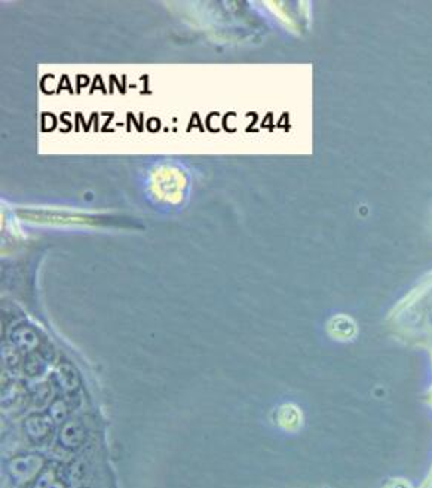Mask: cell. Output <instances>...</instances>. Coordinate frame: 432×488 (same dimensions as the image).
<instances>
[{"label":"cell","mask_w":432,"mask_h":488,"mask_svg":"<svg viewBox=\"0 0 432 488\" xmlns=\"http://www.w3.org/2000/svg\"><path fill=\"white\" fill-rule=\"evenodd\" d=\"M14 345L26 352H33L39 346V337L30 328H19L12 334Z\"/></svg>","instance_id":"obj_5"},{"label":"cell","mask_w":432,"mask_h":488,"mask_svg":"<svg viewBox=\"0 0 432 488\" xmlns=\"http://www.w3.org/2000/svg\"><path fill=\"white\" fill-rule=\"evenodd\" d=\"M69 414H70V407L66 399L63 398H57L49 405L48 410V415L51 417L55 424H63L64 422L69 420Z\"/></svg>","instance_id":"obj_7"},{"label":"cell","mask_w":432,"mask_h":488,"mask_svg":"<svg viewBox=\"0 0 432 488\" xmlns=\"http://www.w3.org/2000/svg\"><path fill=\"white\" fill-rule=\"evenodd\" d=\"M45 469V459L40 454H21L6 464V472L17 487L35 482Z\"/></svg>","instance_id":"obj_1"},{"label":"cell","mask_w":432,"mask_h":488,"mask_svg":"<svg viewBox=\"0 0 432 488\" xmlns=\"http://www.w3.org/2000/svg\"><path fill=\"white\" fill-rule=\"evenodd\" d=\"M55 379L61 389L66 392L75 390L79 386V376L75 367H71L70 363H61V365L57 368Z\"/></svg>","instance_id":"obj_4"},{"label":"cell","mask_w":432,"mask_h":488,"mask_svg":"<svg viewBox=\"0 0 432 488\" xmlns=\"http://www.w3.org/2000/svg\"><path fill=\"white\" fill-rule=\"evenodd\" d=\"M54 422L49 415L44 414H32L24 420L23 429L27 438L35 444L45 442L54 431Z\"/></svg>","instance_id":"obj_2"},{"label":"cell","mask_w":432,"mask_h":488,"mask_svg":"<svg viewBox=\"0 0 432 488\" xmlns=\"http://www.w3.org/2000/svg\"><path fill=\"white\" fill-rule=\"evenodd\" d=\"M44 368H45V362L42 361V358L35 355V353H32V355H30L24 362V370L30 377L40 376V374L44 372Z\"/></svg>","instance_id":"obj_8"},{"label":"cell","mask_w":432,"mask_h":488,"mask_svg":"<svg viewBox=\"0 0 432 488\" xmlns=\"http://www.w3.org/2000/svg\"><path fill=\"white\" fill-rule=\"evenodd\" d=\"M87 438L85 426L78 419H69L61 424L58 432V442L66 450H78Z\"/></svg>","instance_id":"obj_3"},{"label":"cell","mask_w":432,"mask_h":488,"mask_svg":"<svg viewBox=\"0 0 432 488\" xmlns=\"http://www.w3.org/2000/svg\"><path fill=\"white\" fill-rule=\"evenodd\" d=\"M32 488H66V485L54 467H45L44 472L33 482Z\"/></svg>","instance_id":"obj_6"}]
</instances>
